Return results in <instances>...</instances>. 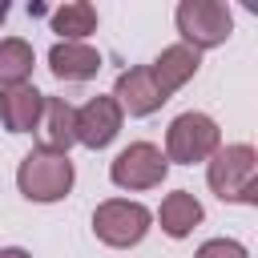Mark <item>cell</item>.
<instances>
[{"mask_svg": "<svg viewBox=\"0 0 258 258\" xmlns=\"http://www.w3.org/2000/svg\"><path fill=\"white\" fill-rule=\"evenodd\" d=\"M206 181L222 202L258 206V153L254 145H218V153L206 161Z\"/></svg>", "mask_w": 258, "mask_h": 258, "instance_id": "obj_1", "label": "cell"}, {"mask_svg": "<svg viewBox=\"0 0 258 258\" xmlns=\"http://www.w3.org/2000/svg\"><path fill=\"white\" fill-rule=\"evenodd\" d=\"M73 181H77V169H73L69 153H56V149H44V145H32L16 165V189L28 202H40V206L69 198Z\"/></svg>", "mask_w": 258, "mask_h": 258, "instance_id": "obj_2", "label": "cell"}, {"mask_svg": "<svg viewBox=\"0 0 258 258\" xmlns=\"http://www.w3.org/2000/svg\"><path fill=\"white\" fill-rule=\"evenodd\" d=\"M218 145H222V129H218V121L210 117V113H198V109H189V113H177L173 121H169V129H165V161L173 165H198V161H210L214 153H218Z\"/></svg>", "mask_w": 258, "mask_h": 258, "instance_id": "obj_3", "label": "cell"}, {"mask_svg": "<svg viewBox=\"0 0 258 258\" xmlns=\"http://www.w3.org/2000/svg\"><path fill=\"white\" fill-rule=\"evenodd\" d=\"M173 20H177V32H181V44H189L194 52L218 48L234 32V12L222 0H181Z\"/></svg>", "mask_w": 258, "mask_h": 258, "instance_id": "obj_4", "label": "cell"}, {"mask_svg": "<svg viewBox=\"0 0 258 258\" xmlns=\"http://www.w3.org/2000/svg\"><path fill=\"white\" fill-rule=\"evenodd\" d=\"M149 226H153V210H145L141 202H129V198H105L93 210V234L113 250L137 246L149 234Z\"/></svg>", "mask_w": 258, "mask_h": 258, "instance_id": "obj_5", "label": "cell"}, {"mask_svg": "<svg viewBox=\"0 0 258 258\" xmlns=\"http://www.w3.org/2000/svg\"><path fill=\"white\" fill-rule=\"evenodd\" d=\"M169 173V161L165 153L153 145V141H129L113 161H109V181L117 189H129V194H141V189H157Z\"/></svg>", "mask_w": 258, "mask_h": 258, "instance_id": "obj_6", "label": "cell"}, {"mask_svg": "<svg viewBox=\"0 0 258 258\" xmlns=\"http://www.w3.org/2000/svg\"><path fill=\"white\" fill-rule=\"evenodd\" d=\"M121 121H125V113L117 109L113 97H89L77 109V145H85V149L113 145L121 133Z\"/></svg>", "mask_w": 258, "mask_h": 258, "instance_id": "obj_7", "label": "cell"}, {"mask_svg": "<svg viewBox=\"0 0 258 258\" xmlns=\"http://www.w3.org/2000/svg\"><path fill=\"white\" fill-rule=\"evenodd\" d=\"M113 101H117V109L121 113H129V117H149V113H157L169 97L157 89V81H153V73H149V64H137V69H125L121 77H117V85H113V93H109Z\"/></svg>", "mask_w": 258, "mask_h": 258, "instance_id": "obj_8", "label": "cell"}, {"mask_svg": "<svg viewBox=\"0 0 258 258\" xmlns=\"http://www.w3.org/2000/svg\"><path fill=\"white\" fill-rule=\"evenodd\" d=\"M198 69H202V52H194L189 44H169V48H161L157 56H153V64H149V73H153V81H157V89L165 93V97H173L185 81H194L198 77Z\"/></svg>", "mask_w": 258, "mask_h": 258, "instance_id": "obj_9", "label": "cell"}, {"mask_svg": "<svg viewBox=\"0 0 258 258\" xmlns=\"http://www.w3.org/2000/svg\"><path fill=\"white\" fill-rule=\"evenodd\" d=\"M44 113V93L36 85H12L0 89V121L8 133H32Z\"/></svg>", "mask_w": 258, "mask_h": 258, "instance_id": "obj_10", "label": "cell"}, {"mask_svg": "<svg viewBox=\"0 0 258 258\" xmlns=\"http://www.w3.org/2000/svg\"><path fill=\"white\" fill-rule=\"evenodd\" d=\"M48 69L56 81H93L101 73V52L85 40H56L48 48Z\"/></svg>", "mask_w": 258, "mask_h": 258, "instance_id": "obj_11", "label": "cell"}, {"mask_svg": "<svg viewBox=\"0 0 258 258\" xmlns=\"http://www.w3.org/2000/svg\"><path fill=\"white\" fill-rule=\"evenodd\" d=\"M153 218L161 222V230H165L169 238H189V234L202 226L206 210H202V202H198L189 189H173V194L161 198V206H157Z\"/></svg>", "mask_w": 258, "mask_h": 258, "instance_id": "obj_12", "label": "cell"}, {"mask_svg": "<svg viewBox=\"0 0 258 258\" xmlns=\"http://www.w3.org/2000/svg\"><path fill=\"white\" fill-rule=\"evenodd\" d=\"M40 133H44V149L69 153L77 145V109L64 97H44V113H40Z\"/></svg>", "mask_w": 258, "mask_h": 258, "instance_id": "obj_13", "label": "cell"}, {"mask_svg": "<svg viewBox=\"0 0 258 258\" xmlns=\"http://www.w3.org/2000/svg\"><path fill=\"white\" fill-rule=\"evenodd\" d=\"M32 64H36V52H32V44L24 36H4L0 40V89L28 85Z\"/></svg>", "mask_w": 258, "mask_h": 258, "instance_id": "obj_14", "label": "cell"}, {"mask_svg": "<svg viewBox=\"0 0 258 258\" xmlns=\"http://www.w3.org/2000/svg\"><path fill=\"white\" fill-rule=\"evenodd\" d=\"M52 32L60 40H85L97 32V8L89 0H73V4H60L52 12Z\"/></svg>", "mask_w": 258, "mask_h": 258, "instance_id": "obj_15", "label": "cell"}, {"mask_svg": "<svg viewBox=\"0 0 258 258\" xmlns=\"http://www.w3.org/2000/svg\"><path fill=\"white\" fill-rule=\"evenodd\" d=\"M194 258H250V250L238 242V238H210L198 246Z\"/></svg>", "mask_w": 258, "mask_h": 258, "instance_id": "obj_16", "label": "cell"}, {"mask_svg": "<svg viewBox=\"0 0 258 258\" xmlns=\"http://www.w3.org/2000/svg\"><path fill=\"white\" fill-rule=\"evenodd\" d=\"M0 258H32V254L20 250V246H0Z\"/></svg>", "mask_w": 258, "mask_h": 258, "instance_id": "obj_17", "label": "cell"}, {"mask_svg": "<svg viewBox=\"0 0 258 258\" xmlns=\"http://www.w3.org/2000/svg\"><path fill=\"white\" fill-rule=\"evenodd\" d=\"M4 16H8V4H4V0H0V24H4Z\"/></svg>", "mask_w": 258, "mask_h": 258, "instance_id": "obj_18", "label": "cell"}]
</instances>
